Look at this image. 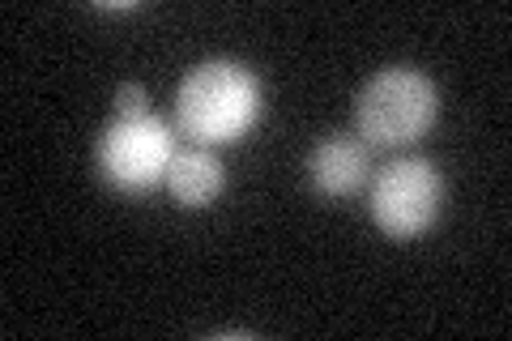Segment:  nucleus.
I'll use <instances>...</instances> for the list:
<instances>
[{"label":"nucleus","mask_w":512,"mask_h":341,"mask_svg":"<svg viewBox=\"0 0 512 341\" xmlns=\"http://www.w3.org/2000/svg\"><path fill=\"white\" fill-rule=\"evenodd\" d=\"M137 116H150L146 90H141V86H120V94H116V120H137Z\"/></svg>","instance_id":"nucleus-7"},{"label":"nucleus","mask_w":512,"mask_h":341,"mask_svg":"<svg viewBox=\"0 0 512 341\" xmlns=\"http://www.w3.org/2000/svg\"><path fill=\"white\" fill-rule=\"evenodd\" d=\"M167 192L180 205L188 209H201L210 205L218 192H222V162L197 145V150H180L171 154V167H167Z\"/></svg>","instance_id":"nucleus-6"},{"label":"nucleus","mask_w":512,"mask_h":341,"mask_svg":"<svg viewBox=\"0 0 512 341\" xmlns=\"http://www.w3.org/2000/svg\"><path fill=\"white\" fill-rule=\"evenodd\" d=\"M256 111H261V90L248 69L231 60H210L184 77L175 94V124L197 145H222L248 133Z\"/></svg>","instance_id":"nucleus-1"},{"label":"nucleus","mask_w":512,"mask_h":341,"mask_svg":"<svg viewBox=\"0 0 512 341\" xmlns=\"http://www.w3.org/2000/svg\"><path fill=\"white\" fill-rule=\"evenodd\" d=\"M308 180L325 197H350L367 180V145L359 137H325L308 158Z\"/></svg>","instance_id":"nucleus-5"},{"label":"nucleus","mask_w":512,"mask_h":341,"mask_svg":"<svg viewBox=\"0 0 512 341\" xmlns=\"http://www.w3.org/2000/svg\"><path fill=\"white\" fill-rule=\"evenodd\" d=\"M171 154H175L171 133L154 111L137 120H116L99 137V171L116 188H128V192H141L158 180H167Z\"/></svg>","instance_id":"nucleus-4"},{"label":"nucleus","mask_w":512,"mask_h":341,"mask_svg":"<svg viewBox=\"0 0 512 341\" xmlns=\"http://www.w3.org/2000/svg\"><path fill=\"white\" fill-rule=\"evenodd\" d=\"M436 120V86L414 69H384L359 90L355 124L372 145H410Z\"/></svg>","instance_id":"nucleus-2"},{"label":"nucleus","mask_w":512,"mask_h":341,"mask_svg":"<svg viewBox=\"0 0 512 341\" xmlns=\"http://www.w3.org/2000/svg\"><path fill=\"white\" fill-rule=\"evenodd\" d=\"M444 184L427 158H397L372 180V218L384 235H423L440 214Z\"/></svg>","instance_id":"nucleus-3"}]
</instances>
